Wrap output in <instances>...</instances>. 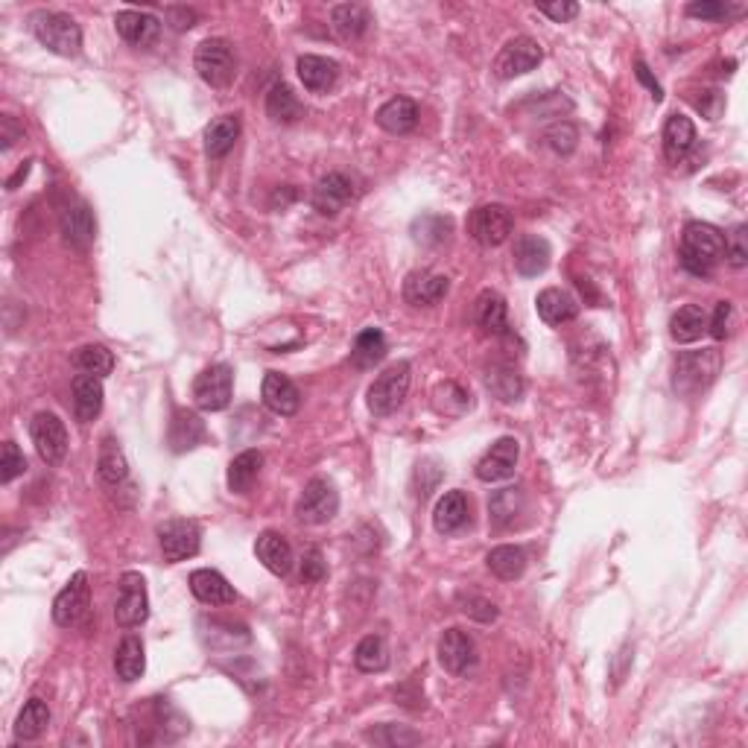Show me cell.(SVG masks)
Listing matches in <instances>:
<instances>
[{
	"instance_id": "1",
	"label": "cell",
	"mask_w": 748,
	"mask_h": 748,
	"mask_svg": "<svg viewBox=\"0 0 748 748\" xmlns=\"http://www.w3.org/2000/svg\"><path fill=\"white\" fill-rule=\"evenodd\" d=\"M681 266L690 275L708 278L719 261L725 258V237L722 231L711 223H687L681 234Z\"/></svg>"
},
{
	"instance_id": "2",
	"label": "cell",
	"mask_w": 748,
	"mask_h": 748,
	"mask_svg": "<svg viewBox=\"0 0 748 748\" xmlns=\"http://www.w3.org/2000/svg\"><path fill=\"white\" fill-rule=\"evenodd\" d=\"M33 24V36L38 38L41 47H47L56 56H76L82 50V30L71 15L65 12H53V9H41L30 18Z\"/></svg>"
},
{
	"instance_id": "3",
	"label": "cell",
	"mask_w": 748,
	"mask_h": 748,
	"mask_svg": "<svg viewBox=\"0 0 748 748\" xmlns=\"http://www.w3.org/2000/svg\"><path fill=\"white\" fill-rule=\"evenodd\" d=\"M719 369H722V357L713 348L681 354L678 363H675L673 389L678 395H699L716 380Z\"/></svg>"
},
{
	"instance_id": "4",
	"label": "cell",
	"mask_w": 748,
	"mask_h": 748,
	"mask_svg": "<svg viewBox=\"0 0 748 748\" xmlns=\"http://www.w3.org/2000/svg\"><path fill=\"white\" fill-rule=\"evenodd\" d=\"M410 372V363L401 360V363H392L386 372L374 377V383L369 386V395H366V404H369L372 415H377V418L392 415L404 404V398L410 392Z\"/></svg>"
},
{
	"instance_id": "5",
	"label": "cell",
	"mask_w": 748,
	"mask_h": 748,
	"mask_svg": "<svg viewBox=\"0 0 748 748\" xmlns=\"http://www.w3.org/2000/svg\"><path fill=\"white\" fill-rule=\"evenodd\" d=\"M150 617V594H147V582L141 573L126 570L120 576V597L114 605V623L120 629H138L144 626Z\"/></svg>"
},
{
	"instance_id": "6",
	"label": "cell",
	"mask_w": 748,
	"mask_h": 748,
	"mask_svg": "<svg viewBox=\"0 0 748 748\" xmlns=\"http://www.w3.org/2000/svg\"><path fill=\"white\" fill-rule=\"evenodd\" d=\"M193 68L199 79L211 88H225L234 79V53L225 38H205L196 47Z\"/></svg>"
},
{
	"instance_id": "7",
	"label": "cell",
	"mask_w": 748,
	"mask_h": 748,
	"mask_svg": "<svg viewBox=\"0 0 748 748\" xmlns=\"http://www.w3.org/2000/svg\"><path fill=\"white\" fill-rule=\"evenodd\" d=\"M339 512V494L334 483H328L325 477L310 480L304 491H301L299 503H296V518L301 524L319 526L334 521Z\"/></svg>"
},
{
	"instance_id": "8",
	"label": "cell",
	"mask_w": 748,
	"mask_h": 748,
	"mask_svg": "<svg viewBox=\"0 0 748 748\" xmlns=\"http://www.w3.org/2000/svg\"><path fill=\"white\" fill-rule=\"evenodd\" d=\"M158 547H161V556L167 564L193 559L202 547V529L196 521L173 518V521L158 526Z\"/></svg>"
},
{
	"instance_id": "9",
	"label": "cell",
	"mask_w": 748,
	"mask_h": 748,
	"mask_svg": "<svg viewBox=\"0 0 748 748\" xmlns=\"http://www.w3.org/2000/svg\"><path fill=\"white\" fill-rule=\"evenodd\" d=\"M30 436L36 445L41 462L47 465H62L68 456V430L65 421L56 412H36L30 421Z\"/></svg>"
},
{
	"instance_id": "10",
	"label": "cell",
	"mask_w": 748,
	"mask_h": 748,
	"mask_svg": "<svg viewBox=\"0 0 748 748\" xmlns=\"http://www.w3.org/2000/svg\"><path fill=\"white\" fill-rule=\"evenodd\" d=\"M231 389H234V374L225 363H214L193 380V401L205 412H220L231 404Z\"/></svg>"
},
{
	"instance_id": "11",
	"label": "cell",
	"mask_w": 748,
	"mask_h": 748,
	"mask_svg": "<svg viewBox=\"0 0 748 748\" xmlns=\"http://www.w3.org/2000/svg\"><path fill=\"white\" fill-rule=\"evenodd\" d=\"M544 59V50L535 38L529 36H518L512 41L503 44V50L497 53L494 59V74L497 79H515V76H524L529 71H535Z\"/></svg>"
},
{
	"instance_id": "12",
	"label": "cell",
	"mask_w": 748,
	"mask_h": 748,
	"mask_svg": "<svg viewBox=\"0 0 748 748\" xmlns=\"http://www.w3.org/2000/svg\"><path fill=\"white\" fill-rule=\"evenodd\" d=\"M515 231V217L506 205H480L471 220H468V234L480 246H503Z\"/></svg>"
},
{
	"instance_id": "13",
	"label": "cell",
	"mask_w": 748,
	"mask_h": 748,
	"mask_svg": "<svg viewBox=\"0 0 748 748\" xmlns=\"http://www.w3.org/2000/svg\"><path fill=\"white\" fill-rule=\"evenodd\" d=\"M88 602H91L88 573L79 570V573L71 576V582L59 591V597L53 599V623L59 629H74L88 614Z\"/></svg>"
},
{
	"instance_id": "14",
	"label": "cell",
	"mask_w": 748,
	"mask_h": 748,
	"mask_svg": "<svg viewBox=\"0 0 748 748\" xmlns=\"http://www.w3.org/2000/svg\"><path fill=\"white\" fill-rule=\"evenodd\" d=\"M436 655H439V664L450 675H468L477 667V643L462 629H448L439 637Z\"/></svg>"
},
{
	"instance_id": "15",
	"label": "cell",
	"mask_w": 748,
	"mask_h": 748,
	"mask_svg": "<svg viewBox=\"0 0 748 748\" xmlns=\"http://www.w3.org/2000/svg\"><path fill=\"white\" fill-rule=\"evenodd\" d=\"M357 190H354V182L345 176V173H328L322 176L313 193H310V205L322 214V217H337L342 208H348L354 202Z\"/></svg>"
},
{
	"instance_id": "16",
	"label": "cell",
	"mask_w": 748,
	"mask_h": 748,
	"mask_svg": "<svg viewBox=\"0 0 748 748\" xmlns=\"http://www.w3.org/2000/svg\"><path fill=\"white\" fill-rule=\"evenodd\" d=\"M518 456H521V445H518V439L503 436V439H497V442L486 450V456L477 462L474 474H477V480H483V483H500V480H509V477L515 474Z\"/></svg>"
},
{
	"instance_id": "17",
	"label": "cell",
	"mask_w": 748,
	"mask_h": 748,
	"mask_svg": "<svg viewBox=\"0 0 748 748\" xmlns=\"http://www.w3.org/2000/svg\"><path fill=\"white\" fill-rule=\"evenodd\" d=\"M114 30L126 44H132L138 50H150L152 44L161 38V21L150 12L123 9V12L114 15Z\"/></svg>"
},
{
	"instance_id": "18",
	"label": "cell",
	"mask_w": 748,
	"mask_h": 748,
	"mask_svg": "<svg viewBox=\"0 0 748 748\" xmlns=\"http://www.w3.org/2000/svg\"><path fill=\"white\" fill-rule=\"evenodd\" d=\"M59 225H62V234H65V243L74 246L76 252H85L94 237H97V223H94V214L91 208L82 202V199H71L62 214H59Z\"/></svg>"
},
{
	"instance_id": "19",
	"label": "cell",
	"mask_w": 748,
	"mask_h": 748,
	"mask_svg": "<svg viewBox=\"0 0 748 748\" xmlns=\"http://www.w3.org/2000/svg\"><path fill=\"white\" fill-rule=\"evenodd\" d=\"M448 275L430 272V269H415L404 281V299L412 307H433L448 296Z\"/></svg>"
},
{
	"instance_id": "20",
	"label": "cell",
	"mask_w": 748,
	"mask_h": 748,
	"mask_svg": "<svg viewBox=\"0 0 748 748\" xmlns=\"http://www.w3.org/2000/svg\"><path fill=\"white\" fill-rule=\"evenodd\" d=\"M261 398L263 404H266V410H272L275 415H296L301 407L299 386L281 372H266L261 386Z\"/></svg>"
},
{
	"instance_id": "21",
	"label": "cell",
	"mask_w": 748,
	"mask_h": 748,
	"mask_svg": "<svg viewBox=\"0 0 748 748\" xmlns=\"http://www.w3.org/2000/svg\"><path fill=\"white\" fill-rule=\"evenodd\" d=\"M255 556L275 576H287L293 570V547L281 532H272V529L261 532L255 541Z\"/></svg>"
},
{
	"instance_id": "22",
	"label": "cell",
	"mask_w": 748,
	"mask_h": 748,
	"mask_svg": "<svg viewBox=\"0 0 748 748\" xmlns=\"http://www.w3.org/2000/svg\"><path fill=\"white\" fill-rule=\"evenodd\" d=\"M208 430H205V421L196 415L193 410H176L173 412V421H170V433H167V442H170V450L173 453H187V450L199 448L205 442Z\"/></svg>"
},
{
	"instance_id": "23",
	"label": "cell",
	"mask_w": 748,
	"mask_h": 748,
	"mask_svg": "<svg viewBox=\"0 0 748 748\" xmlns=\"http://www.w3.org/2000/svg\"><path fill=\"white\" fill-rule=\"evenodd\" d=\"M299 79L301 85L313 94H328L339 79V65L334 59H325V56H313V53H304L299 56Z\"/></svg>"
},
{
	"instance_id": "24",
	"label": "cell",
	"mask_w": 748,
	"mask_h": 748,
	"mask_svg": "<svg viewBox=\"0 0 748 748\" xmlns=\"http://www.w3.org/2000/svg\"><path fill=\"white\" fill-rule=\"evenodd\" d=\"M190 594L199 599L202 605H231L237 599L234 588L228 585L223 573L208 570V567L190 573Z\"/></svg>"
},
{
	"instance_id": "25",
	"label": "cell",
	"mask_w": 748,
	"mask_h": 748,
	"mask_svg": "<svg viewBox=\"0 0 748 748\" xmlns=\"http://www.w3.org/2000/svg\"><path fill=\"white\" fill-rule=\"evenodd\" d=\"M535 310H538V316H541L547 325L561 328V325H567V322H573V319L579 316V301L573 299L567 290L547 287V290H541V293H538V299H535Z\"/></svg>"
},
{
	"instance_id": "26",
	"label": "cell",
	"mask_w": 748,
	"mask_h": 748,
	"mask_svg": "<svg viewBox=\"0 0 748 748\" xmlns=\"http://www.w3.org/2000/svg\"><path fill=\"white\" fill-rule=\"evenodd\" d=\"M512 258H515V269H518L524 278H535V275H541V272L550 266L553 249H550V243H547L544 237L526 234V237H521V240L515 243Z\"/></svg>"
},
{
	"instance_id": "27",
	"label": "cell",
	"mask_w": 748,
	"mask_h": 748,
	"mask_svg": "<svg viewBox=\"0 0 748 748\" xmlns=\"http://www.w3.org/2000/svg\"><path fill=\"white\" fill-rule=\"evenodd\" d=\"M377 126L389 135H407L418 126V106L410 97H392L377 109Z\"/></svg>"
},
{
	"instance_id": "28",
	"label": "cell",
	"mask_w": 748,
	"mask_h": 748,
	"mask_svg": "<svg viewBox=\"0 0 748 748\" xmlns=\"http://www.w3.org/2000/svg\"><path fill=\"white\" fill-rule=\"evenodd\" d=\"M474 322H477L486 334H491V337L506 334V328H509V307H506V299H503L497 290H483L477 304H474Z\"/></svg>"
},
{
	"instance_id": "29",
	"label": "cell",
	"mask_w": 748,
	"mask_h": 748,
	"mask_svg": "<svg viewBox=\"0 0 748 748\" xmlns=\"http://www.w3.org/2000/svg\"><path fill=\"white\" fill-rule=\"evenodd\" d=\"M696 144V126L684 114H670L664 123V155L670 164H678Z\"/></svg>"
},
{
	"instance_id": "30",
	"label": "cell",
	"mask_w": 748,
	"mask_h": 748,
	"mask_svg": "<svg viewBox=\"0 0 748 748\" xmlns=\"http://www.w3.org/2000/svg\"><path fill=\"white\" fill-rule=\"evenodd\" d=\"M468 515L471 512H468L465 491H448L433 509V526H436L439 535H453V532H459L462 526L468 524Z\"/></svg>"
},
{
	"instance_id": "31",
	"label": "cell",
	"mask_w": 748,
	"mask_h": 748,
	"mask_svg": "<svg viewBox=\"0 0 748 748\" xmlns=\"http://www.w3.org/2000/svg\"><path fill=\"white\" fill-rule=\"evenodd\" d=\"M261 468H263L261 450H243V453H237V456L231 459V465H228V477H225L228 491H234V494H249L252 486L258 483V477H261Z\"/></svg>"
},
{
	"instance_id": "32",
	"label": "cell",
	"mask_w": 748,
	"mask_h": 748,
	"mask_svg": "<svg viewBox=\"0 0 748 748\" xmlns=\"http://www.w3.org/2000/svg\"><path fill=\"white\" fill-rule=\"evenodd\" d=\"M144 670H147V655H144L141 637L126 635L114 652V673L123 684H132L144 675Z\"/></svg>"
},
{
	"instance_id": "33",
	"label": "cell",
	"mask_w": 748,
	"mask_h": 748,
	"mask_svg": "<svg viewBox=\"0 0 748 748\" xmlns=\"http://www.w3.org/2000/svg\"><path fill=\"white\" fill-rule=\"evenodd\" d=\"M74 412L82 424L94 421L103 412V380L91 374L74 377Z\"/></svg>"
},
{
	"instance_id": "34",
	"label": "cell",
	"mask_w": 748,
	"mask_h": 748,
	"mask_svg": "<svg viewBox=\"0 0 748 748\" xmlns=\"http://www.w3.org/2000/svg\"><path fill=\"white\" fill-rule=\"evenodd\" d=\"M369 24H372V15L360 3H339L331 9V27L342 41H357L360 36H366Z\"/></svg>"
},
{
	"instance_id": "35",
	"label": "cell",
	"mask_w": 748,
	"mask_h": 748,
	"mask_svg": "<svg viewBox=\"0 0 748 748\" xmlns=\"http://www.w3.org/2000/svg\"><path fill=\"white\" fill-rule=\"evenodd\" d=\"M524 509V488L518 486L500 488V491H494V494L488 497V518H491V524L494 526H512L521 515H524Z\"/></svg>"
},
{
	"instance_id": "36",
	"label": "cell",
	"mask_w": 748,
	"mask_h": 748,
	"mask_svg": "<svg viewBox=\"0 0 748 748\" xmlns=\"http://www.w3.org/2000/svg\"><path fill=\"white\" fill-rule=\"evenodd\" d=\"M237 138H240V117L237 114H223V117L211 120V126L205 129V155L223 158L234 150Z\"/></svg>"
},
{
	"instance_id": "37",
	"label": "cell",
	"mask_w": 748,
	"mask_h": 748,
	"mask_svg": "<svg viewBox=\"0 0 748 748\" xmlns=\"http://www.w3.org/2000/svg\"><path fill=\"white\" fill-rule=\"evenodd\" d=\"M708 331V313L699 304H684L670 319V337L681 345H690Z\"/></svg>"
},
{
	"instance_id": "38",
	"label": "cell",
	"mask_w": 748,
	"mask_h": 748,
	"mask_svg": "<svg viewBox=\"0 0 748 748\" xmlns=\"http://www.w3.org/2000/svg\"><path fill=\"white\" fill-rule=\"evenodd\" d=\"M486 564H488V570H491L497 579H503V582H515V579H521V576H524L526 553L521 550V547L500 544V547L488 550Z\"/></svg>"
},
{
	"instance_id": "39",
	"label": "cell",
	"mask_w": 748,
	"mask_h": 748,
	"mask_svg": "<svg viewBox=\"0 0 748 748\" xmlns=\"http://www.w3.org/2000/svg\"><path fill=\"white\" fill-rule=\"evenodd\" d=\"M386 351H389V342L383 337V331L366 328V331H360L357 339H354L351 363H354L357 369H374V366L386 357Z\"/></svg>"
},
{
	"instance_id": "40",
	"label": "cell",
	"mask_w": 748,
	"mask_h": 748,
	"mask_svg": "<svg viewBox=\"0 0 748 748\" xmlns=\"http://www.w3.org/2000/svg\"><path fill=\"white\" fill-rule=\"evenodd\" d=\"M486 386L488 392L503 404H515L524 395V377L512 366H491L486 372Z\"/></svg>"
},
{
	"instance_id": "41",
	"label": "cell",
	"mask_w": 748,
	"mask_h": 748,
	"mask_svg": "<svg viewBox=\"0 0 748 748\" xmlns=\"http://www.w3.org/2000/svg\"><path fill=\"white\" fill-rule=\"evenodd\" d=\"M266 114L275 120V123H296L304 109H301L299 97L293 94L290 85L284 82H275L266 94Z\"/></svg>"
},
{
	"instance_id": "42",
	"label": "cell",
	"mask_w": 748,
	"mask_h": 748,
	"mask_svg": "<svg viewBox=\"0 0 748 748\" xmlns=\"http://www.w3.org/2000/svg\"><path fill=\"white\" fill-rule=\"evenodd\" d=\"M47 725H50V708H47V702L30 699L21 708L18 719H15V740H24V743L38 740L47 731Z\"/></svg>"
},
{
	"instance_id": "43",
	"label": "cell",
	"mask_w": 748,
	"mask_h": 748,
	"mask_svg": "<svg viewBox=\"0 0 748 748\" xmlns=\"http://www.w3.org/2000/svg\"><path fill=\"white\" fill-rule=\"evenodd\" d=\"M354 667L360 673H383L389 667V646L380 635H366L354 649Z\"/></svg>"
},
{
	"instance_id": "44",
	"label": "cell",
	"mask_w": 748,
	"mask_h": 748,
	"mask_svg": "<svg viewBox=\"0 0 748 748\" xmlns=\"http://www.w3.org/2000/svg\"><path fill=\"white\" fill-rule=\"evenodd\" d=\"M97 471H100V480H103L106 486H120V483L126 480V474H129L126 456H123V450H120V445L114 442L112 436H106L103 445H100Z\"/></svg>"
},
{
	"instance_id": "45",
	"label": "cell",
	"mask_w": 748,
	"mask_h": 748,
	"mask_svg": "<svg viewBox=\"0 0 748 748\" xmlns=\"http://www.w3.org/2000/svg\"><path fill=\"white\" fill-rule=\"evenodd\" d=\"M74 369L79 374H91V377H106V374H112L114 369V354L106 348V345H82V348H76L74 354Z\"/></svg>"
},
{
	"instance_id": "46",
	"label": "cell",
	"mask_w": 748,
	"mask_h": 748,
	"mask_svg": "<svg viewBox=\"0 0 748 748\" xmlns=\"http://www.w3.org/2000/svg\"><path fill=\"white\" fill-rule=\"evenodd\" d=\"M450 234V220L445 217H436V214H424V217H418L415 223H412V237H415V243H421V246H439V243H445Z\"/></svg>"
},
{
	"instance_id": "47",
	"label": "cell",
	"mask_w": 748,
	"mask_h": 748,
	"mask_svg": "<svg viewBox=\"0 0 748 748\" xmlns=\"http://www.w3.org/2000/svg\"><path fill=\"white\" fill-rule=\"evenodd\" d=\"M456 605H459V611H462L465 617H471V620H477V623H494L497 614H500L497 605H494L491 599L480 597V594H459Z\"/></svg>"
},
{
	"instance_id": "48",
	"label": "cell",
	"mask_w": 748,
	"mask_h": 748,
	"mask_svg": "<svg viewBox=\"0 0 748 748\" xmlns=\"http://www.w3.org/2000/svg\"><path fill=\"white\" fill-rule=\"evenodd\" d=\"M27 471V459L18 450L15 442H3V453H0V483L9 486L15 477H21Z\"/></svg>"
},
{
	"instance_id": "49",
	"label": "cell",
	"mask_w": 748,
	"mask_h": 748,
	"mask_svg": "<svg viewBox=\"0 0 748 748\" xmlns=\"http://www.w3.org/2000/svg\"><path fill=\"white\" fill-rule=\"evenodd\" d=\"M544 141H547V147L553 152L570 155V152L576 150V144H579V132H576L573 123H556V126H550L544 132Z\"/></svg>"
},
{
	"instance_id": "50",
	"label": "cell",
	"mask_w": 748,
	"mask_h": 748,
	"mask_svg": "<svg viewBox=\"0 0 748 748\" xmlns=\"http://www.w3.org/2000/svg\"><path fill=\"white\" fill-rule=\"evenodd\" d=\"M725 258L734 269H743L748 263V225H737L725 237Z\"/></svg>"
},
{
	"instance_id": "51",
	"label": "cell",
	"mask_w": 748,
	"mask_h": 748,
	"mask_svg": "<svg viewBox=\"0 0 748 748\" xmlns=\"http://www.w3.org/2000/svg\"><path fill=\"white\" fill-rule=\"evenodd\" d=\"M366 740L383 743V746H415V743H421V734L407 731V728H395V725H383V731H369Z\"/></svg>"
},
{
	"instance_id": "52",
	"label": "cell",
	"mask_w": 748,
	"mask_h": 748,
	"mask_svg": "<svg viewBox=\"0 0 748 748\" xmlns=\"http://www.w3.org/2000/svg\"><path fill=\"white\" fill-rule=\"evenodd\" d=\"M325 576H328V564H325L322 550H319V547L304 550V556H301V582L316 585V582H322Z\"/></svg>"
},
{
	"instance_id": "53",
	"label": "cell",
	"mask_w": 748,
	"mask_h": 748,
	"mask_svg": "<svg viewBox=\"0 0 748 748\" xmlns=\"http://www.w3.org/2000/svg\"><path fill=\"white\" fill-rule=\"evenodd\" d=\"M731 328H734V307H731V301H719L713 310V319L708 322V331L713 339L722 342L725 337H731Z\"/></svg>"
},
{
	"instance_id": "54",
	"label": "cell",
	"mask_w": 748,
	"mask_h": 748,
	"mask_svg": "<svg viewBox=\"0 0 748 748\" xmlns=\"http://www.w3.org/2000/svg\"><path fill=\"white\" fill-rule=\"evenodd\" d=\"M702 97H696V109L705 114L708 120H719V114L725 109V97H722V91H716V88H705V91H699Z\"/></svg>"
},
{
	"instance_id": "55",
	"label": "cell",
	"mask_w": 748,
	"mask_h": 748,
	"mask_svg": "<svg viewBox=\"0 0 748 748\" xmlns=\"http://www.w3.org/2000/svg\"><path fill=\"white\" fill-rule=\"evenodd\" d=\"M538 12L541 15H547V18H553V21H573L576 15H579V3H573V0H561V3H538Z\"/></svg>"
},
{
	"instance_id": "56",
	"label": "cell",
	"mask_w": 748,
	"mask_h": 748,
	"mask_svg": "<svg viewBox=\"0 0 748 748\" xmlns=\"http://www.w3.org/2000/svg\"><path fill=\"white\" fill-rule=\"evenodd\" d=\"M687 15H690V18H702V21H716V18H725V15H728V6H725V3H716V0L687 3Z\"/></svg>"
},
{
	"instance_id": "57",
	"label": "cell",
	"mask_w": 748,
	"mask_h": 748,
	"mask_svg": "<svg viewBox=\"0 0 748 748\" xmlns=\"http://www.w3.org/2000/svg\"><path fill=\"white\" fill-rule=\"evenodd\" d=\"M164 15H167V24H170L176 33H185L190 27H196V12L187 9V6H170Z\"/></svg>"
},
{
	"instance_id": "58",
	"label": "cell",
	"mask_w": 748,
	"mask_h": 748,
	"mask_svg": "<svg viewBox=\"0 0 748 748\" xmlns=\"http://www.w3.org/2000/svg\"><path fill=\"white\" fill-rule=\"evenodd\" d=\"M0 123H3V150H9V147L15 144V138H18V135H24V132L15 126V117H9V114H6Z\"/></svg>"
},
{
	"instance_id": "59",
	"label": "cell",
	"mask_w": 748,
	"mask_h": 748,
	"mask_svg": "<svg viewBox=\"0 0 748 748\" xmlns=\"http://www.w3.org/2000/svg\"><path fill=\"white\" fill-rule=\"evenodd\" d=\"M637 79H640V82H646V88L652 91V97H655V100H661V97H664V94H661V85L649 76V68H646L643 62H637Z\"/></svg>"
},
{
	"instance_id": "60",
	"label": "cell",
	"mask_w": 748,
	"mask_h": 748,
	"mask_svg": "<svg viewBox=\"0 0 748 748\" xmlns=\"http://www.w3.org/2000/svg\"><path fill=\"white\" fill-rule=\"evenodd\" d=\"M27 173H30V161H27V164H24V167H21V170H18V173H15V176H12V179H9V182H6V187H9V190H15V187H18V182H21V179H27Z\"/></svg>"
}]
</instances>
